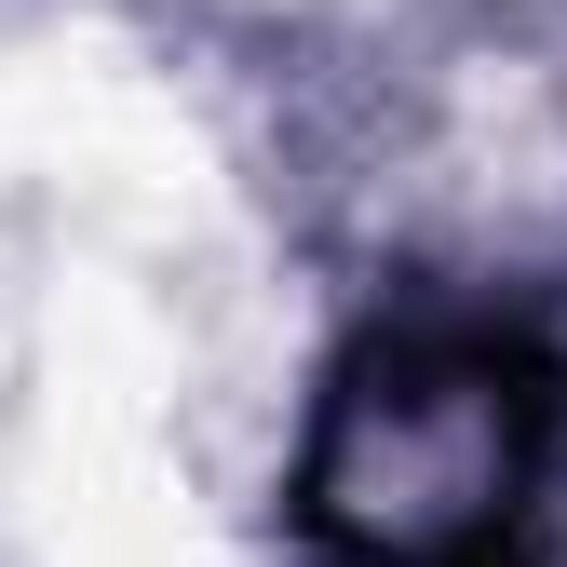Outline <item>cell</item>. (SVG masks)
<instances>
[{"mask_svg": "<svg viewBox=\"0 0 567 567\" xmlns=\"http://www.w3.org/2000/svg\"><path fill=\"white\" fill-rule=\"evenodd\" d=\"M567 446V365L514 311L365 324L311 379L284 527L311 567H540V486Z\"/></svg>", "mask_w": 567, "mask_h": 567, "instance_id": "1", "label": "cell"}]
</instances>
